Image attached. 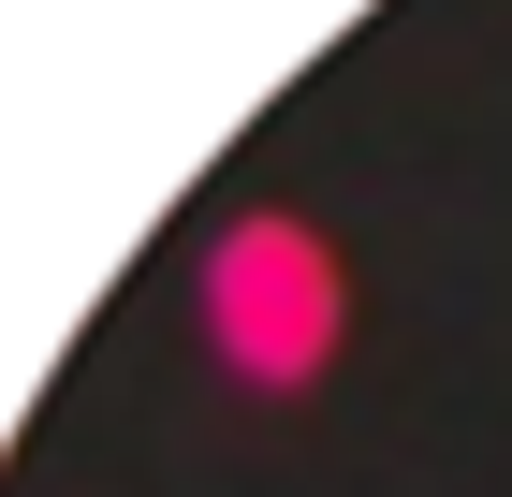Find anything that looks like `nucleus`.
Segmentation results:
<instances>
[{
	"instance_id": "nucleus-1",
	"label": "nucleus",
	"mask_w": 512,
	"mask_h": 497,
	"mask_svg": "<svg viewBox=\"0 0 512 497\" xmlns=\"http://www.w3.org/2000/svg\"><path fill=\"white\" fill-rule=\"evenodd\" d=\"M220 337H235V366H264V381H308L322 351H337V264H322L293 220H249L235 249H220Z\"/></svg>"
}]
</instances>
